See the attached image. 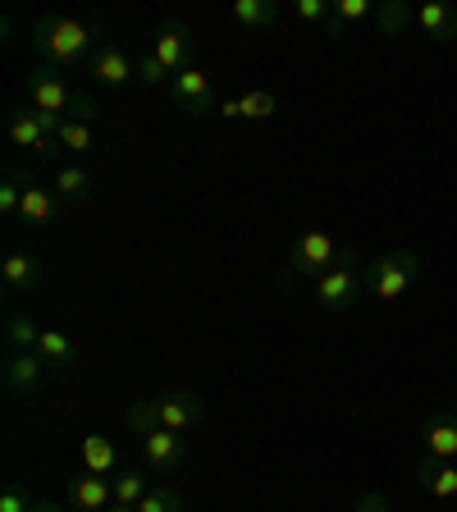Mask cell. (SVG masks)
I'll return each instance as SVG.
<instances>
[{
	"instance_id": "6da1fadb",
	"label": "cell",
	"mask_w": 457,
	"mask_h": 512,
	"mask_svg": "<svg viewBox=\"0 0 457 512\" xmlns=\"http://www.w3.org/2000/svg\"><path fill=\"white\" fill-rule=\"evenodd\" d=\"M32 46L46 60V69H78L83 60H92L96 46H101V32L96 23L74 19V14H46V19L32 23Z\"/></svg>"
},
{
	"instance_id": "7a4b0ae2",
	"label": "cell",
	"mask_w": 457,
	"mask_h": 512,
	"mask_svg": "<svg viewBox=\"0 0 457 512\" xmlns=\"http://www.w3.org/2000/svg\"><path fill=\"white\" fill-rule=\"evenodd\" d=\"M211 416V403H206L202 394H188V389H165V394L156 398H142V403H128L124 421L128 430H197Z\"/></svg>"
},
{
	"instance_id": "3957f363",
	"label": "cell",
	"mask_w": 457,
	"mask_h": 512,
	"mask_svg": "<svg viewBox=\"0 0 457 512\" xmlns=\"http://www.w3.org/2000/svg\"><path fill=\"white\" fill-rule=\"evenodd\" d=\"M416 275H421V256H416L412 247H394V252L375 256L371 266L362 270L366 293H371V298H380V302H398L407 288L416 284Z\"/></svg>"
},
{
	"instance_id": "277c9868",
	"label": "cell",
	"mask_w": 457,
	"mask_h": 512,
	"mask_svg": "<svg viewBox=\"0 0 457 512\" xmlns=\"http://www.w3.org/2000/svg\"><path fill=\"white\" fill-rule=\"evenodd\" d=\"M352 247H339L325 229H307V234L293 243V252H288V275H311L320 279L325 270H334L339 261H348Z\"/></svg>"
},
{
	"instance_id": "5b68a950",
	"label": "cell",
	"mask_w": 457,
	"mask_h": 512,
	"mask_svg": "<svg viewBox=\"0 0 457 512\" xmlns=\"http://www.w3.org/2000/svg\"><path fill=\"white\" fill-rule=\"evenodd\" d=\"M362 288H366L362 261H357V247H352L348 261H339L334 270H325V275L316 279V302H320L325 311H348L352 302L362 298Z\"/></svg>"
},
{
	"instance_id": "8992f818",
	"label": "cell",
	"mask_w": 457,
	"mask_h": 512,
	"mask_svg": "<svg viewBox=\"0 0 457 512\" xmlns=\"http://www.w3.org/2000/svg\"><path fill=\"white\" fill-rule=\"evenodd\" d=\"M28 101H32V110H42V115L69 119L74 106H78V92H69L64 78H55V69H32L28 74Z\"/></svg>"
},
{
	"instance_id": "52a82bcc",
	"label": "cell",
	"mask_w": 457,
	"mask_h": 512,
	"mask_svg": "<svg viewBox=\"0 0 457 512\" xmlns=\"http://www.w3.org/2000/svg\"><path fill=\"white\" fill-rule=\"evenodd\" d=\"M138 453H142V462H147V471L170 476V471L188 458V439H183L179 430H160L156 426V430H142L138 435Z\"/></svg>"
},
{
	"instance_id": "ba28073f",
	"label": "cell",
	"mask_w": 457,
	"mask_h": 512,
	"mask_svg": "<svg viewBox=\"0 0 457 512\" xmlns=\"http://www.w3.org/2000/svg\"><path fill=\"white\" fill-rule=\"evenodd\" d=\"M51 371H55V366L46 362L42 352H10V357H5V366H0V375H5V389H10L14 398L32 394V389H42Z\"/></svg>"
},
{
	"instance_id": "9c48e42d",
	"label": "cell",
	"mask_w": 457,
	"mask_h": 512,
	"mask_svg": "<svg viewBox=\"0 0 457 512\" xmlns=\"http://www.w3.org/2000/svg\"><path fill=\"white\" fill-rule=\"evenodd\" d=\"M87 74H92L101 87H124V83H133V78H138V60H133L124 46L101 42V46H96V55L87 60Z\"/></svg>"
},
{
	"instance_id": "30bf717a",
	"label": "cell",
	"mask_w": 457,
	"mask_h": 512,
	"mask_svg": "<svg viewBox=\"0 0 457 512\" xmlns=\"http://www.w3.org/2000/svg\"><path fill=\"white\" fill-rule=\"evenodd\" d=\"M151 55H156L170 74H183V69H192V37L183 23H160L156 37H151Z\"/></svg>"
},
{
	"instance_id": "8fae6325",
	"label": "cell",
	"mask_w": 457,
	"mask_h": 512,
	"mask_svg": "<svg viewBox=\"0 0 457 512\" xmlns=\"http://www.w3.org/2000/svg\"><path fill=\"white\" fill-rule=\"evenodd\" d=\"M170 96H174V106L188 110V115H211V74L192 64V69L170 78Z\"/></svg>"
},
{
	"instance_id": "7c38bea8",
	"label": "cell",
	"mask_w": 457,
	"mask_h": 512,
	"mask_svg": "<svg viewBox=\"0 0 457 512\" xmlns=\"http://www.w3.org/2000/svg\"><path fill=\"white\" fill-rule=\"evenodd\" d=\"M64 215V202L55 188H42V183H28L23 188V202H19V220L32 224V229H46V224H55Z\"/></svg>"
},
{
	"instance_id": "4fadbf2b",
	"label": "cell",
	"mask_w": 457,
	"mask_h": 512,
	"mask_svg": "<svg viewBox=\"0 0 457 512\" xmlns=\"http://www.w3.org/2000/svg\"><path fill=\"white\" fill-rule=\"evenodd\" d=\"M42 279H46V270L32 252H5V261H0V284L10 288V293H37Z\"/></svg>"
},
{
	"instance_id": "5bb4252c",
	"label": "cell",
	"mask_w": 457,
	"mask_h": 512,
	"mask_svg": "<svg viewBox=\"0 0 457 512\" xmlns=\"http://www.w3.org/2000/svg\"><path fill=\"white\" fill-rule=\"evenodd\" d=\"M69 503H74L78 512H106L110 503H115V480L83 471V476L69 480Z\"/></svg>"
},
{
	"instance_id": "9a60e30c",
	"label": "cell",
	"mask_w": 457,
	"mask_h": 512,
	"mask_svg": "<svg viewBox=\"0 0 457 512\" xmlns=\"http://www.w3.org/2000/svg\"><path fill=\"white\" fill-rule=\"evenodd\" d=\"M10 142H14V147L37 151V156H51V151H55V138L46 133V124H42V115H37V110H23V115L10 119Z\"/></svg>"
},
{
	"instance_id": "2e32d148",
	"label": "cell",
	"mask_w": 457,
	"mask_h": 512,
	"mask_svg": "<svg viewBox=\"0 0 457 512\" xmlns=\"http://www.w3.org/2000/svg\"><path fill=\"white\" fill-rule=\"evenodd\" d=\"M416 485H421L430 499H457V462L421 458V467H416Z\"/></svg>"
},
{
	"instance_id": "e0dca14e",
	"label": "cell",
	"mask_w": 457,
	"mask_h": 512,
	"mask_svg": "<svg viewBox=\"0 0 457 512\" xmlns=\"http://www.w3.org/2000/svg\"><path fill=\"white\" fill-rule=\"evenodd\" d=\"M416 23H421V32H426L430 42H457V10L453 5H444V0H430V5H421L416 10Z\"/></svg>"
},
{
	"instance_id": "ac0fdd59",
	"label": "cell",
	"mask_w": 457,
	"mask_h": 512,
	"mask_svg": "<svg viewBox=\"0 0 457 512\" xmlns=\"http://www.w3.org/2000/svg\"><path fill=\"white\" fill-rule=\"evenodd\" d=\"M421 439H426V458L457 462V416H439V421H430V426L421 430Z\"/></svg>"
},
{
	"instance_id": "d6986e66",
	"label": "cell",
	"mask_w": 457,
	"mask_h": 512,
	"mask_svg": "<svg viewBox=\"0 0 457 512\" xmlns=\"http://www.w3.org/2000/svg\"><path fill=\"white\" fill-rule=\"evenodd\" d=\"M78 458H83V471L110 476V471L119 467V448H115V439H106V435H87L83 448H78Z\"/></svg>"
},
{
	"instance_id": "ffe728a7",
	"label": "cell",
	"mask_w": 457,
	"mask_h": 512,
	"mask_svg": "<svg viewBox=\"0 0 457 512\" xmlns=\"http://www.w3.org/2000/svg\"><path fill=\"white\" fill-rule=\"evenodd\" d=\"M229 19L238 23V28H270V23L279 19V5L275 0H234V5H229Z\"/></svg>"
},
{
	"instance_id": "44dd1931",
	"label": "cell",
	"mask_w": 457,
	"mask_h": 512,
	"mask_svg": "<svg viewBox=\"0 0 457 512\" xmlns=\"http://www.w3.org/2000/svg\"><path fill=\"white\" fill-rule=\"evenodd\" d=\"M55 147L74 151V156H92V151H101V142H96L92 124H83V119H64L60 133H55Z\"/></svg>"
},
{
	"instance_id": "7402d4cb",
	"label": "cell",
	"mask_w": 457,
	"mask_h": 512,
	"mask_svg": "<svg viewBox=\"0 0 457 512\" xmlns=\"http://www.w3.org/2000/svg\"><path fill=\"white\" fill-rule=\"evenodd\" d=\"M55 192H60V202H87L92 197V174L83 170V165H60L55 170Z\"/></svg>"
},
{
	"instance_id": "603a6c76",
	"label": "cell",
	"mask_w": 457,
	"mask_h": 512,
	"mask_svg": "<svg viewBox=\"0 0 457 512\" xmlns=\"http://www.w3.org/2000/svg\"><path fill=\"white\" fill-rule=\"evenodd\" d=\"M5 339H10V352H37L42 325L32 316H23V311H10V316H5Z\"/></svg>"
},
{
	"instance_id": "cb8c5ba5",
	"label": "cell",
	"mask_w": 457,
	"mask_h": 512,
	"mask_svg": "<svg viewBox=\"0 0 457 512\" xmlns=\"http://www.w3.org/2000/svg\"><path fill=\"white\" fill-rule=\"evenodd\" d=\"M407 23H416V10L407 0H375V28H380L384 37L407 32Z\"/></svg>"
},
{
	"instance_id": "d4e9b609",
	"label": "cell",
	"mask_w": 457,
	"mask_h": 512,
	"mask_svg": "<svg viewBox=\"0 0 457 512\" xmlns=\"http://www.w3.org/2000/svg\"><path fill=\"white\" fill-rule=\"evenodd\" d=\"M37 352H42L55 371H69V366L78 362V348H74V339H69L64 330H42V343H37Z\"/></svg>"
},
{
	"instance_id": "484cf974",
	"label": "cell",
	"mask_w": 457,
	"mask_h": 512,
	"mask_svg": "<svg viewBox=\"0 0 457 512\" xmlns=\"http://www.w3.org/2000/svg\"><path fill=\"white\" fill-rule=\"evenodd\" d=\"M147 494H151V476H147V471L133 467V471H124V476H115V503H119V508H138Z\"/></svg>"
},
{
	"instance_id": "4316f807",
	"label": "cell",
	"mask_w": 457,
	"mask_h": 512,
	"mask_svg": "<svg viewBox=\"0 0 457 512\" xmlns=\"http://www.w3.org/2000/svg\"><path fill=\"white\" fill-rule=\"evenodd\" d=\"M32 183L28 170H10L5 183H0V215H19V202H23V188Z\"/></svg>"
},
{
	"instance_id": "83f0119b",
	"label": "cell",
	"mask_w": 457,
	"mask_h": 512,
	"mask_svg": "<svg viewBox=\"0 0 457 512\" xmlns=\"http://www.w3.org/2000/svg\"><path fill=\"white\" fill-rule=\"evenodd\" d=\"M279 110V96L275 92H247L238 96V119H270Z\"/></svg>"
},
{
	"instance_id": "f1b7e54d",
	"label": "cell",
	"mask_w": 457,
	"mask_h": 512,
	"mask_svg": "<svg viewBox=\"0 0 457 512\" xmlns=\"http://www.w3.org/2000/svg\"><path fill=\"white\" fill-rule=\"evenodd\" d=\"M334 19H339V23H366V19H375V0H339V5H334Z\"/></svg>"
},
{
	"instance_id": "f546056e",
	"label": "cell",
	"mask_w": 457,
	"mask_h": 512,
	"mask_svg": "<svg viewBox=\"0 0 457 512\" xmlns=\"http://www.w3.org/2000/svg\"><path fill=\"white\" fill-rule=\"evenodd\" d=\"M138 512H183V494L179 490H151L138 503Z\"/></svg>"
},
{
	"instance_id": "4dcf8cb0",
	"label": "cell",
	"mask_w": 457,
	"mask_h": 512,
	"mask_svg": "<svg viewBox=\"0 0 457 512\" xmlns=\"http://www.w3.org/2000/svg\"><path fill=\"white\" fill-rule=\"evenodd\" d=\"M138 78H142V83H151V87H160V83H170L174 74H170V69H165V64H160L151 51H142V55H138Z\"/></svg>"
},
{
	"instance_id": "1f68e13d",
	"label": "cell",
	"mask_w": 457,
	"mask_h": 512,
	"mask_svg": "<svg viewBox=\"0 0 457 512\" xmlns=\"http://www.w3.org/2000/svg\"><path fill=\"white\" fill-rule=\"evenodd\" d=\"M293 14L302 23H325L334 14V5H325V0H293Z\"/></svg>"
},
{
	"instance_id": "d6a6232c",
	"label": "cell",
	"mask_w": 457,
	"mask_h": 512,
	"mask_svg": "<svg viewBox=\"0 0 457 512\" xmlns=\"http://www.w3.org/2000/svg\"><path fill=\"white\" fill-rule=\"evenodd\" d=\"M0 512H32L28 494H23V485H10V490L0 494Z\"/></svg>"
},
{
	"instance_id": "836d02e7",
	"label": "cell",
	"mask_w": 457,
	"mask_h": 512,
	"mask_svg": "<svg viewBox=\"0 0 457 512\" xmlns=\"http://www.w3.org/2000/svg\"><path fill=\"white\" fill-rule=\"evenodd\" d=\"M357 512H389V499L384 494H362V503H357Z\"/></svg>"
},
{
	"instance_id": "e575fe53",
	"label": "cell",
	"mask_w": 457,
	"mask_h": 512,
	"mask_svg": "<svg viewBox=\"0 0 457 512\" xmlns=\"http://www.w3.org/2000/svg\"><path fill=\"white\" fill-rule=\"evenodd\" d=\"M32 512H64L60 503H32Z\"/></svg>"
},
{
	"instance_id": "d590c367",
	"label": "cell",
	"mask_w": 457,
	"mask_h": 512,
	"mask_svg": "<svg viewBox=\"0 0 457 512\" xmlns=\"http://www.w3.org/2000/svg\"><path fill=\"white\" fill-rule=\"evenodd\" d=\"M106 512H138V508H119V503H110V508Z\"/></svg>"
}]
</instances>
